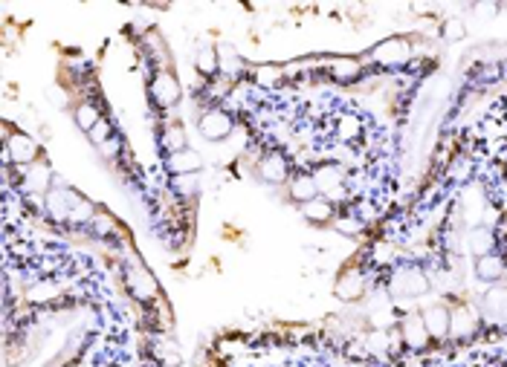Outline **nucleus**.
Returning <instances> with one entry per match:
<instances>
[{
  "label": "nucleus",
  "mask_w": 507,
  "mask_h": 367,
  "mask_svg": "<svg viewBox=\"0 0 507 367\" xmlns=\"http://www.w3.org/2000/svg\"><path fill=\"white\" fill-rule=\"evenodd\" d=\"M476 272H479V278L487 281V284H496L501 275H504V260L498 255H484L476 260Z\"/></svg>",
  "instance_id": "obj_16"
},
{
  "label": "nucleus",
  "mask_w": 507,
  "mask_h": 367,
  "mask_svg": "<svg viewBox=\"0 0 507 367\" xmlns=\"http://www.w3.org/2000/svg\"><path fill=\"white\" fill-rule=\"evenodd\" d=\"M88 136H90V142L99 148V145H105L108 139H113V127H110V122H108V119H102V122H99V124L88 133Z\"/></svg>",
  "instance_id": "obj_23"
},
{
  "label": "nucleus",
  "mask_w": 507,
  "mask_h": 367,
  "mask_svg": "<svg viewBox=\"0 0 507 367\" xmlns=\"http://www.w3.org/2000/svg\"><path fill=\"white\" fill-rule=\"evenodd\" d=\"M116 151H119V142H116V139H108L105 145H99V154H102L105 159H110V156H113Z\"/></svg>",
  "instance_id": "obj_30"
},
{
  "label": "nucleus",
  "mask_w": 507,
  "mask_h": 367,
  "mask_svg": "<svg viewBox=\"0 0 507 367\" xmlns=\"http://www.w3.org/2000/svg\"><path fill=\"white\" fill-rule=\"evenodd\" d=\"M194 67L203 75H215L221 70V53L215 47H209V43H203V47L197 50V55H194Z\"/></svg>",
  "instance_id": "obj_18"
},
{
  "label": "nucleus",
  "mask_w": 507,
  "mask_h": 367,
  "mask_svg": "<svg viewBox=\"0 0 507 367\" xmlns=\"http://www.w3.org/2000/svg\"><path fill=\"white\" fill-rule=\"evenodd\" d=\"M360 228H362V223H360V220H354V217L340 220V232H345V235H360Z\"/></svg>",
  "instance_id": "obj_29"
},
{
  "label": "nucleus",
  "mask_w": 507,
  "mask_h": 367,
  "mask_svg": "<svg viewBox=\"0 0 507 367\" xmlns=\"http://www.w3.org/2000/svg\"><path fill=\"white\" fill-rule=\"evenodd\" d=\"M476 12H479V15H496L498 9H496L493 4H484V6H476Z\"/></svg>",
  "instance_id": "obj_31"
},
{
  "label": "nucleus",
  "mask_w": 507,
  "mask_h": 367,
  "mask_svg": "<svg viewBox=\"0 0 507 367\" xmlns=\"http://www.w3.org/2000/svg\"><path fill=\"white\" fill-rule=\"evenodd\" d=\"M484 307L490 312H504L507 309V289H490L484 298Z\"/></svg>",
  "instance_id": "obj_24"
},
{
  "label": "nucleus",
  "mask_w": 507,
  "mask_h": 367,
  "mask_svg": "<svg viewBox=\"0 0 507 367\" xmlns=\"http://www.w3.org/2000/svg\"><path fill=\"white\" fill-rule=\"evenodd\" d=\"M38 142L32 139L29 133H9L6 136V145H4V154L9 156V162H15L18 168H26L32 162H38Z\"/></svg>",
  "instance_id": "obj_1"
},
{
  "label": "nucleus",
  "mask_w": 507,
  "mask_h": 367,
  "mask_svg": "<svg viewBox=\"0 0 507 367\" xmlns=\"http://www.w3.org/2000/svg\"><path fill=\"white\" fill-rule=\"evenodd\" d=\"M302 217L310 220V223H316V225L328 223V220H333V203L328 197H316V200H310V203L302 206Z\"/></svg>",
  "instance_id": "obj_15"
},
{
  "label": "nucleus",
  "mask_w": 507,
  "mask_h": 367,
  "mask_svg": "<svg viewBox=\"0 0 507 367\" xmlns=\"http://www.w3.org/2000/svg\"><path fill=\"white\" fill-rule=\"evenodd\" d=\"M420 315H424V324H427L429 339H446V336H449V321H452V312H449L444 304L427 307Z\"/></svg>",
  "instance_id": "obj_8"
},
{
  "label": "nucleus",
  "mask_w": 507,
  "mask_h": 367,
  "mask_svg": "<svg viewBox=\"0 0 507 367\" xmlns=\"http://www.w3.org/2000/svg\"><path fill=\"white\" fill-rule=\"evenodd\" d=\"M73 119H75V124H78V130H84V133H90L99 122H102V113H99V107L93 105V102H81L75 110H73Z\"/></svg>",
  "instance_id": "obj_19"
},
{
  "label": "nucleus",
  "mask_w": 507,
  "mask_h": 367,
  "mask_svg": "<svg viewBox=\"0 0 507 367\" xmlns=\"http://www.w3.org/2000/svg\"><path fill=\"white\" fill-rule=\"evenodd\" d=\"M409 41L406 38H389V41H383V43H377L374 47V53H371V58L377 61V64H383V67H397V64H403L406 58H409Z\"/></svg>",
  "instance_id": "obj_7"
},
{
  "label": "nucleus",
  "mask_w": 507,
  "mask_h": 367,
  "mask_svg": "<svg viewBox=\"0 0 507 367\" xmlns=\"http://www.w3.org/2000/svg\"><path fill=\"white\" fill-rule=\"evenodd\" d=\"M183 96V90H180V81L172 70H160L151 81V99L160 105V107H174Z\"/></svg>",
  "instance_id": "obj_2"
},
{
  "label": "nucleus",
  "mask_w": 507,
  "mask_h": 367,
  "mask_svg": "<svg viewBox=\"0 0 507 367\" xmlns=\"http://www.w3.org/2000/svg\"><path fill=\"white\" fill-rule=\"evenodd\" d=\"M400 336L409 347L420 350V347H427L429 341V333H427V324H424V315H406L403 318V324H400Z\"/></svg>",
  "instance_id": "obj_11"
},
{
  "label": "nucleus",
  "mask_w": 507,
  "mask_h": 367,
  "mask_svg": "<svg viewBox=\"0 0 507 367\" xmlns=\"http://www.w3.org/2000/svg\"><path fill=\"white\" fill-rule=\"evenodd\" d=\"M256 171H258V179L267 182V186H281V182H290V162L278 151L261 156V162H258Z\"/></svg>",
  "instance_id": "obj_6"
},
{
  "label": "nucleus",
  "mask_w": 507,
  "mask_h": 367,
  "mask_svg": "<svg viewBox=\"0 0 507 367\" xmlns=\"http://www.w3.org/2000/svg\"><path fill=\"white\" fill-rule=\"evenodd\" d=\"M429 289V281H427V275L409 266V269H400L394 278H392V292L400 295V298H414V295H424Z\"/></svg>",
  "instance_id": "obj_5"
},
{
  "label": "nucleus",
  "mask_w": 507,
  "mask_h": 367,
  "mask_svg": "<svg viewBox=\"0 0 507 367\" xmlns=\"http://www.w3.org/2000/svg\"><path fill=\"white\" fill-rule=\"evenodd\" d=\"M278 81V70L276 67H258L256 70V84L258 87H273Z\"/></svg>",
  "instance_id": "obj_28"
},
{
  "label": "nucleus",
  "mask_w": 507,
  "mask_h": 367,
  "mask_svg": "<svg viewBox=\"0 0 507 367\" xmlns=\"http://www.w3.org/2000/svg\"><path fill=\"white\" fill-rule=\"evenodd\" d=\"M290 197L296 200V203H310V200H316L322 191H319V182H316V176L313 174H296V176H290Z\"/></svg>",
  "instance_id": "obj_10"
},
{
  "label": "nucleus",
  "mask_w": 507,
  "mask_h": 367,
  "mask_svg": "<svg viewBox=\"0 0 507 367\" xmlns=\"http://www.w3.org/2000/svg\"><path fill=\"white\" fill-rule=\"evenodd\" d=\"M221 70L226 75H238L244 70V61L235 55V50H221Z\"/></svg>",
  "instance_id": "obj_22"
},
{
  "label": "nucleus",
  "mask_w": 507,
  "mask_h": 367,
  "mask_svg": "<svg viewBox=\"0 0 507 367\" xmlns=\"http://www.w3.org/2000/svg\"><path fill=\"white\" fill-rule=\"evenodd\" d=\"M165 168L172 171L174 176H186V174H197L200 168H203V156L197 154V151H192V148H186V151H177V154H172L165 159Z\"/></svg>",
  "instance_id": "obj_9"
},
{
  "label": "nucleus",
  "mask_w": 507,
  "mask_h": 367,
  "mask_svg": "<svg viewBox=\"0 0 507 367\" xmlns=\"http://www.w3.org/2000/svg\"><path fill=\"white\" fill-rule=\"evenodd\" d=\"M93 232L96 235H110V232H116V223H113V217L110 214H105V211H99L96 217H93Z\"/></svg>",
  "instance_id": "obj_26"
},
{
  "label": "nucleus",
  "mask_w": 507,
  "mask_h": 367,
  "mask_svg": "<svg viewBox=\"0 0 507 367\" xmlns=\"http://www.w3.org/2000/svg\"><path fill=\"white\" fill-rule=\"evenodd\" d=\"M162 148L168 151V156L189 148V145H186V127H183L180 122L165 124V130H162Z\"/></svg>",
  "instance_id": "obj_17"
},
{
  "label": "nucleus",
  "mask_w": 507,
  "mask_h": 367,
  "mask_svg": "<svg viewBox=\"0 0 507 367\" xmlns=\"http://www.w3.org/2000/svg\"><path fill=\"white\" fill-rule=\"evenodd\" d=\"M360 130H362V122L357 116H343L340 119V136L343 139H354V136H360Z\"/></svg>",
  "instance_id": "obj_25"
},
{
  "label": "nucleus",
  "mask_w": 507,
  "mask_h": 367,
  "mask_svg": "<svg viewBox=\"0 0 507 367\" xmlns=\"http://www.w3.org/2000/svg\"><path fill=\"white\" fill-rule=\"evenodd\" d=\"M467 246L476 257H484V255H493V246H496V235L490 232L487 225H476L470 238H467Z\"/></svg>",
  "instance_id": "obj_13"
},
{
  "label": "nucleus",
  "mask_w": 507,
  "mask_h": 367,
  "mask_svg": "<svg viewBox=\"0 0 507 367\" xmlns=\"http://www.w3.org/2000/svg\"><path fill=\"white\" fill-rule=\"evenodd\" d=\"M328 67H330V75H333L336 81H345V84H348V81H357L360 73H362L357 58H333Z\"/></svg>",
  "instance_id": "obj_20"
},
{
  "label": "nucleus",
  "mask_w": 507,
  "mask_h": 367,
  "mask_svg": "<svg viewBox=\"0 0 507 367\" xmlns=\"http://www.w3.org/2000/svg\"><path fill=\"white\" fill-rule=\"evenodd\" d=\"M336 295H340L343 301H357L365 295V278H362V272L357 269H348L343 272V278L336 281Z\"/></svg>",
  "instance_id": "obj_12"
},
{
  "label": "nucleus",
  "mask_w": 507,
  "mask_h": 367,
  "mask_svg": "<svg viewBox=\"0 0 507 367\" xmlns=\"http://www.w3.org/2000/svg\"><path fill=\"white\" fill-rule=\"evenodd\" d=\"M464 32H467V29H464V23L461 21H446L444 23V29H441V35H444V41H461L464 38Z\"/></svg>",
  "instance_id": "obj_27"
},
{
  "label": "nucleus",
  "mask_w": 507,
  "mask_h": 367,
  "mask_svg": "<svg viewBox=\"0 0 507 367\" xmlns=\"http://www.w3.org/2000/svg\"><path fill=\"white\" fill-rule=\"evenodd\" d=\"M232 116L226 113V110H206L203 116H200V122H197V130H200V136L203 139H209V142H224L226 136L232 133Z\"/></svg>",
  "instance_id": "obj_3"
},
{
  "label": "nucleus",
  "mask_w": 507,
  "mask_h": 367,
  "mask_svg": "<svg viewBox=\"0 0 507 367\" xmlns=\"http://www.w3.org/2000/svg\"><path fill=\"white\" fill-rule=\"evenodd\" d=\"M174 191L180 197H194L200 191V182H197V174H186V176H174Z\"/></svg>",
  "instance_id": "obj_21"
},
{
  "label": "nucleus",
  "mask_w": 507,
  "mask_h": 367,
  "mask_svg": "<svg viewBox=\"0 0 507 367\" xmlns=\"http://www.w3.org/2000/svg\"><path fill=\"white\" fill-rule=\"evenodd\" d=\"M21 182H23V191H29V194H50L56 186V176L47 162L38 159L21 171Z\"/></svg>",
  "instance_id": "obj_4"
},
{
  "label": "nucleus",
  "mask_w": 507,
  "mask_h": 367,
  "mask_svg": "<svg viewBox=\"0 0 507 367\" xmlns=\"http://www.w3.org/2000/svg\"><path fill=\"white\" fill-rule=\"evenodd\" d=\"M473 333H476V318H473V312H470L467 307H458V309L452 312V321H449V336L467 339V336H473Z\"/></svg>",
  "instance_id": "obj_14"
}]
</instances>
